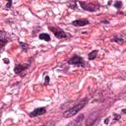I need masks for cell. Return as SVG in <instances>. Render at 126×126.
Listing matches in <instances>:
<instances>
[{
  "mask_svg": "<svg viewBox=\"0 0 126 126\" xmlns=\"http://www.w3.org/2000/svg\"><path fill=\"white\" fill-rule=\"evenodd\" d=\"M49 83V78L48 77H45V83L44 84H48Z\"/></svg>",
  "mask_w": 126,
  "mask_h": 126,
  "instance_id": "cell-13",
  "label": "cell"
},
{
  "mask_svg": "<svg viewBox=\"0 0 126 126\" xmlns=\"http://www.w3.org/2000/svg\"><path fill=\"white\" fill-rule=\"evenodd\" d=\"M74 26L76 27H82V26H86L89 24V21L88 20H76L72 23Z\"/></svg>",
  "mask_w": 126,
  "mask_h": 126,
  "instance_id": "cell-5",
  "label": "cell"
},
{
  "mask_svg": "<svg viewBox=\"0 0 126 126\" xmlns=\"http://www.w3.org/2000/svg\"><path fill=\"white\" fill-rule=\"evenodd\" d=\"M46 112L45 110V107H39V108H36L34 109L32 112L30 113V116L31 117H36V116H39V115H42Z\"/></svg>",
  "mask_w": 126,
  "mask_h": 126,
  "instance_id": "cell-4",
  "label": "cell"
},
{
  "mask_svg": "<svg viewBox=\"0 0 126 126\" xmlns=\"http://www.w3.org/2000/svg\"><path fill=\"white\" fill-rule=\"evenodd\" d=\"M87 101H88V99H87V98H84V99H83V100H81L79 103H77L75 106H73L72 108H70V109L66 110V111L63 113V116H64V117H66V118H68V117H71V116L75 115V114H76L80 109H82V108L86 105Z\"/></svg>",
  "mask_w": 126,
  "mask_h": 126,
  "instance_id": "cell-1",
  "label": "cell"
},
{
  "mask_svg": "<svg viewBox=\"0 0 126 126\" xmlns=\"http://www.w3.org/2000/svg\"><path fill=\"white\" fill-rule=\"evenodd\" d=\"M69 64H71V65H77V66H83V67L85 66V62H84L83 58L80 57V56H78V55L73 56L69 60Z\"/></svg>",
  "mask_w": 126,
  "mask_h": 126,
  "instance_id": "cell-3",
  "label": "cell"
},
{
  "mask_svg": "<svg viewBox=\"0 0 126 126\" xmlns=\"http://www.w3.org/2000/svg\"><path fill=\"white\" fill-rule=\"evenodd\" d=\"M38 37H39V39H42V40H45V41H49L50 40V36L47 33H40Z\"/></svg>",
  "mask_w": 126,
  "mask_h": 126,
  "instance_id": "cell-8",
  "label": "cell"
},
{
  "mask_svg": "<svg viewBox=\"0 0 126 126\" xmlns=\"http://www.w3.org/2000/svg\"><path fill=\"white\" fill-rule=\"evenodd\" d=\"M49 30L50 31H52V32L54 33V35L56 36V37H58V38H65L66 36H67V34H66V32L63 31V30H61V29H59V28H53V27H50L49 28Z\"/></svg>",
  "mask_w": 126,
  "mask_h": 126,
  "instance_id": "cell-2",
  "label": "cell"
},
{
  "mask_svg": "<svg viewBox=\"0 0 126 126\" xmlns=\"http://www.w3.org/2000/svg\"><path fill=\"white\" fill-rule=\"evenodd\" d=\"M0 38H1V43H2V46L5 45V43L9 40L8 39V33H6L5 32H1V35H0Z\"/></svg>",
  "mask_w": 126,
  "mask_h": 126,
  "instance_id": "cell-6",
  "label": "cell"
},
{
  "mask_svg": "<svg viewBox=\"0 0 126 126\" xmlns=\"http://www.w3.org/2000/svg\"><path fill=\"white\" fill-rule=\"evenodd\" d=\"M27 67H28V65L24 66V65H22V64H17V65L15 66V73H16V74H20V73H21L22 71H24Z\"/></svg>",
  "mask_w": 126,
  "mask_h": 126,
  "instance_id": "cell-7",
  "label": "cell"
},
{
  "mask_svg": "<svg viewBox=\"0 0 126 126\" xmlns=\"http://www.w3.org/2000/svg\"><path fill=\"white\" fill-rule=\"evenodd\" d=\"M114 6H115L116 8H117V7H120V6H121V2H116V3L114 4Z\"/></svg>",
  "mask_w": 126,
  "mask_h": 126,
  "instance_id": "cell-12",
  "label": "cell"
},
{
  "mask_svg": "<svg viewBox=\"0 0 126 126\" xmlns=\"http://www.w3.org/2000/svg\"><path fill=\"white\" fill-rule=\"evenodd\" d=\"M8 1V4H7V8H10L11 5H12V0H7Z\"/></svg>",
  "mask_w": 126,
  "mask_h": 126,
  "instance_id": "cell-11",
  "label": "cell"
},
{
  "mask_svg": "<svg viewBox=\"0 0 126 126\" xmlns=\"http://www.w3.org/2000/svg\"><path fill=\"white\" fill-rule=\"evenodd\" d=\"M20 45L22 46L23 49H27V44L26 43H23V42H20Z\"/></svg>",
  "mask_w": 126,
  "mask_h": 126,
  "instance_id": "cell-10",
  "label": "cell"
},
{
  "mask_svg": "<svg viewBox=\"0 0 126 126\" xmlns=\"http://www.w3.org/2000/svg\"><path fill=\"white\" fill-rule=\"evenodd\" d=\"M96 54H97V51H96V50H94V51H92V52L89 54L88 58H89L90 60H94V59L96 57Z\"/></svg>",
  "mask_w": 126,
  "mask_h": 126,
  "instance_id": "cell-9",
  "label": "cell"
}]
</instances>
